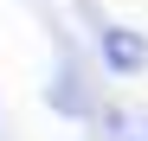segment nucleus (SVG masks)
<instances>
[{
  "mask_svg": "<svg viewBox=\"0 0 148 141\" xmlns=\"http://www.w3.org/2000/svg\"><path fill=\"white\" fill-rule=\"evenodd\" d=\"M97 64L110 77H142L148 70V32H135V26H97Z\"/></svg>",
  "mask_w": 148,
  "mask_h": 141,
  "instance_id": "obj_1",
  "label": "nucleus"
},
{
  "mask_svg": "<svg viewBox=\"0 0 148 141\" xmlns=\"http://www.w3.org/2000/svg\"><path fill=\"white\" fill-rule=\"evenodd\" d=\"M103 141H148V115H135V109H103Z\"/></svg>",
  "mask_w": 148,
  "mask_h": 141,
  "instance_id": "obj_2",
  "label": "nucleus"
}]
</instances>
